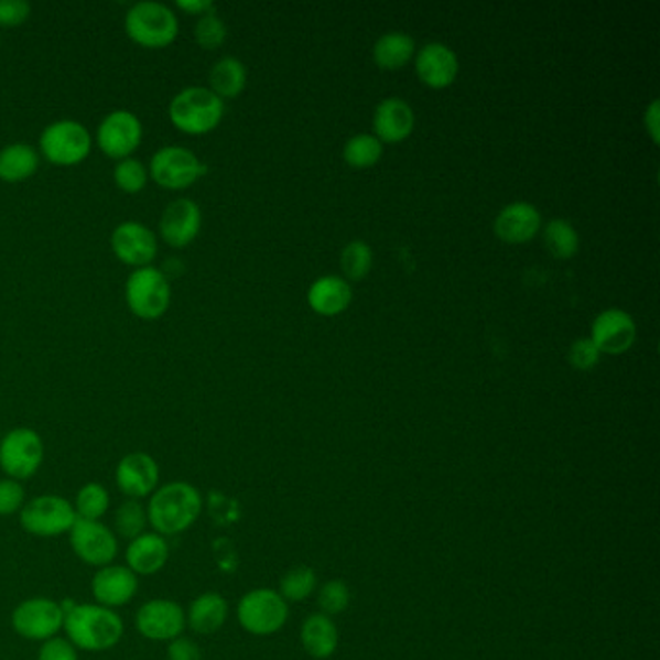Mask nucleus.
Instances as JSON below:
<instances>
[{"label": "nucleus", "mask_w": 660, "mask_h": 660, "mask_svg": "<svg viewBox=\"0 0 660 660\" xmlns=\"http://www.w3.org/2000/svg\"><path fill=\"white\" fill-rule=\"evenodd\" d=\"M202 509L204 498L198 488L184 480L160 486L145 506L148 523L152 526L153 533L165 539L188 531L198 521Z\"/></svg>", "instance_id": "obj_1"}, {"label": "nucleus", "mask_w": 660, "mask_h": 660, "mask_svg": "<svg viewBox=\"0 0 660 660\" xmlns=\"http://www.w3.org/2000/svg\"><path fill=\"white\" fill-rule=\"evenodd\" d=\"M209 86L215 96L221 99L239 97L247 88V68L235 56H225L209 71Z\"/></svg>", "instance_id": "obj_28"}, {"label": "nucleus", "mask_w": 660, "mask_h": 660, "mask_svg": "<svg viewBox=\"0 0 660 660\" xmlns=\"http://www.w3.org/2000/svg\"><path fill=\"white\" fill-rule=\"evenodd\" d=\"M112 181L120 192L138 194L145 188V184L150 181V171L142 161L128 158V160L117 163V167L112 171Z\"/></svg>", "instance_id": "obj_35"}, {"label": "nucleus", "mask_w": 660, "mask_h": 660, "mask_svg": "<svg viewBox=\"0 0 660 660\" xmlns=\"http://www.w3.org/2000/svg\"><path fill=\"white\" fill-rule=\"evenodd\" d=\"M544 242L550 255L556 256L560 260H570L580 250V235L565 219H554L547 225Z\"/></svg>", "instance_id": "obj_32"}, {"label": "nucleus", "mask_w": 660, "mask_h": 660, "mask_svg": "<svg viewBox=\"0 0 660 660\" xmlns=\"http://www.w3.org/2000/svg\"><path fill=\"white\" fill-rule=\"evenodd\" d=\"M63 605L53 598L33 597L25 598L12 610L10 624L18 636L28 641H47L58 636L64 628Z\"/></svg>", "instance_id": "obj_10"}, {"label": "nucleus", "mask_w": 660, "mask_h": 660, "mask_svg": "<svg viewBox=\"0 0 660 660\" xmlns=\"http://www.w3.org/2000/svg\"><path fill=\"white\" fill-rule=\"evenodd\" d=\"M345 161L350 167H372L382 158V142L370 134H358L345 143Z\"/></svg>", "instance_id": "obj_33"}, {"label": "nucleus", "mask_w": 660, "mask_h": 660, "mask_svg": "<svg viewBox=\"0 0 660 660\" xmlns=\"http://www.w3.org/2000/svg\"><path fill=\"white\" fill-rule=\"evenodd\" d=\"M416 72L430 88H447L457 78L459 63L452 48L442 43H430L416 55Z\"/></svg>", "instance_id": "obj_22"}, {"label": "nucleus", "mask_w": 660, "mask_h": 660, "mask_svg": "<svg viewBox=\"0 0 660 660\" xmlns=\"http://www.w3.org/2000/svg\"><path fill=\"white\" fill-rule=\"evenodd\" d=\"M18 516L25 533L37 539H56L68 534L78 519L72 501L56 494H41L32 500H25Z\"/></svg>", "instance_id": "obj_6"}, {"label": "nucleus", "mask_w": 660, "mask_h": 660, "mask_svg": "<svg viewBox=\"0 0 660 660\" xmlns=\"http://www.w3.org/2000/svg\"><path fill=\"white\" fill-rule=\"evenodd\" d=\"M539 229H541V214L537 207L527 202H516L504 207L494 224V231L498 235V239L509 245H521L533 239Z\"/></svg>", "instance_id": "obj_20"}, {"label": "nucleus", "mask_w": 660, "mask_h": 660, "mask_svg": "<svg viewBox=\"0 0 660 660\" xmlns=\"http://www.w3.org/2000/svg\"><path fill=\"white\" fill-rule=\"evenodd\" d=\"M414 55V41L405 33H386L376 41L375 61L380 68L396 71L405 66Z\"/></svg>", "instance_id": "obj_29"}, {"label": "nucleus", "mask_w": 660, "mask_h": 660, "mask_svg": "<svg viewBox=\"0 0 660 660\" xmlns=\"http://www.w3.org/2000/svg\"><path fill=\"white\" fill-rule=\"evenodd\" d=\"M301 643H303L304 651L309 652L314 659H327L337 649L339 631L335 628L334 621L329 620L327 616L314 614L303 624Z\"/></svg>", "instance_id": "obj_27"}, {"label": "nucleus", "mask_w": 660, "mask_h": 660, "mask_svg": "<svg viewBox=\"0 0 660 660\" xmlns=\"http://www.w3.org/2000/svg\"><path fill=\"white\" fill-rule=\"evenodd\" d=\"M160 465L145 452L127 454L115 469V485L127 500L150 498L160 488Z\"/></svg>", "instance_id": "obj_15"}, {"label": "nucleus", "mask_w": 660, "mask_h": 660, "mask_svg": "<svg viewBox=\"0 0 660 660\" xmlns=\"http://www.w3.org/2000/svg\"><path fill=\"white\" fill-rule=\"evenodd\" d=\"M224 115V99L202 86L181 89L169 105V119L184 134H207L219 127Z\"/></svg>", "instance_id": "obj_3"}, {"label": "nucleus", "mask_w": 660, "mask_h": 660, "mask_svg": "<svg viewBox=\"0 0 660 660\" xmlns=\"http://www.w3.org/2000/svg\"><path fill=\"white\" fill-rule=\"evenodd\" d=\"M171 281L165 271L153 266L132 271L125 285L128 309L140 320L161 318L171 306Z\"/></svg>", "instance_id": "obj_7"}, {"label": "nucleus", "mask_w": 660, "mask_h": 660, "mask_svg": "<svg viewBox=\"0 0 660 660\" xmlns=\"http://www.w3.org/2000/svg\"><path fill=\"white\" fill-rule=\"evenodd\" d=\"M91 148V134L78 120H55L40 136L41 155L58 167L80 165L88 160Z\"/></svg>", "instance_id": "obj_5"}, {"label": "nucleus", "mask_w": 660, "mask_h": 660, "mask_svg": "<svg viewBox=\"0 0 660 660\" xmlns=\"http://www.w3.org/2000/svg\"><path fill=\"white\" fill-rule=\"evenodd\" d=\"M25 490L20 480L0 478V518H10L24 508Z\"/></svg>", "instance_id": "obj_39"}, {"label": "nucleus", "mask_w": 660, "mask_h": 660, "mask_svg": "<svg viewBox=\"0 0 660 660\" xmlns=\"http://www.w3.org/2000/svg\"><path fill=\"white\" fill-rule=\"evenodd\" d=\"M142 138V120L127 109L109 112L97 128V145L109 160H128L140 148Z\"/></svg>", "instance_id": "obj_13"}, {"label": "nucleus", "mask_w": 660, "mask_h": 660, "mask_svg": "<svg viewBox=\"0 0 660 660\" xmlns=\"http://www.w3.org/2000/svg\"><path fill=\"white\" fill-rule=\"evenodd\" d=\"M176 9L194 14V17H204V14L215 12V4L212 0H178Z\"/></svg>", "instance_id": "obj_44"}, {"label": "nucleus", "mask_w": 660, "mask_h": 660, "mask_svg": "<svg viewBox=\"0 0 660 660\" xmlns=\"http://www.w3.org/2000/svg\"><path fill=\"white\" fill-rule=\"evenodd\" d=\"M350 301H353V291L345 279L326 275L314 281V285L309 291V303L312 311L318 312L322 316H335L347 311Z\"/></svg>", "instance_id": "obj_25"}, {"label": "nucleus", "mask_w": 660, "mask_h": 660, "mask_svg": "<svg viewBox=\"0 0 660 660\" xmlns=\"http://www.w3.org/2000/svg\"><path fill=\"white\" fill-rule=\"evenodd\" d=\"M229 616V603L224 595L207 591L192 601L186 610V628L199 636H212L224 628Z\"/></svg>", "instance_id": "obj_23"}, {"label": "nucleus", "mask_w": 660, "mask_h": 660, "mask_svg": "<svg viewBox=\"0 0 660 660\" xmlns=\"http://www.w3.org/2000/svg\"><path fill=\"white\" fill-rule=\"evenodd\" d=\"M140 587V581L127 565H105L91 577V595L97 605L117 610L120 606L132 603Z\"/></svg>", "instance_id": "obj_17"}, {"label": "nucleus", "mask_w": 660, "mask_h": 660, "mask_svg": "<svg viewBox=\"0 0 660 660\" xmlns=\"http://www.w3.org/2000/svg\"><path fill=\"white\" fill-rule=\"evenodd\" d=\"M78 519L101 521L111 508V494L101 483H86L72 501Z\"/></svg>", "instance_id": "obj_30"}, {"label": "nucleus", "mask_w": 660, "mask_h": 660, "mask_svg": "<svg viewBox=\"0 0 660 660\" xmlns=\"http://www.w3.org/2000/svg\"><path fill=\"white\" fill-rule=\"evenodd\" d=\"M202 229V212L194 199L178 198L171 202L160 219L161 239L171 248L188 247Z\"/></svg>", "instance_id": "obj_18"}, {"label": "nucleus", "mask_w": 660, "mask_h": 660, "mask_svg": "<svg viewBox=\"0 0 660 660\" xmlns=\"http://www.w3.org/2000/svg\"><path fill=\"white\" fill-rule=\"evenodd\" d=\"M64 634L78 651L104 652L120 643L125 621L111 608L84 603L72 605L64 616Z\"/></svg>", "instance_id": "obj_2"}, {"label": "nucleus", "mask_w": 660, "mask_h": 660, "mask_svg": "<svg viewBox=\"0 0 660 660\" xmlns=\"http://www.w3.org/2000/svg\"><path fill=\"white\" fill-rule=\"evenodd\" d=\"M279 589V595L285 598V603H301L316 589V573L309 565H299L283 575Z\"/></svg>", "instance_id": "obj_34"}, {"label": "nucleus", "mask_w": 660, "mask_h": 660, "mask_svg": "<svg viewBox=\"0 0 660 660\" xmlns=\"http://www.w3.org/2000/svg\"><path fill=\"white\" fill-rule=\"evenodd\" d=\"M134 626L150 641H173L186 629V610L171 598H152L136 610Z\"/></svg>", "instance_id": "obj_14"}, {"label": "nucleus", "mask_w": 660, "mask_h": 660, "mask_svg": "<svg viewBox=\"0 0 660 660\" xmlns=\"http://www.w3.org/2000/svg\"><path fill=\"white\" fill-rule=\"evenodd\" d=\"M148 511L140 500H125L115 511V534L128 542L145 533Z\"/></svg>", "instance_id": "obj_31"}, {"label": "nucleus", "mask_w": 660, "mask_h": 660, "mask_svg": "<svg viewBox=\"0 0 660 660\" xmlns=\"http://www.w3.org/2000/svg\"><path fill=\"white\" fill-rule=\"evenodd\" d=\"M414 112L403 99L390 97L378 105L375 115L376 138L380 142H401L413 132Z\"/></svg>", "instance_id": "obj_24"}, {"label": "nucleus", "mask_w": 660, "mask_h": 660, "mask_svg": "<svg viewBox=\"0 0 660 660\" xmlns=\"http://www.w3.org/2000/svg\"><path fill=\"white\" fill-rule=\"evenodd\" d=\"M350 603V591L343 581H327L320 589L318 605L327 614H342Z\"/></svg>", "instance_id": "obj_38"}, {"label": "nucleus", "mask_w": 660, "mask_h": 660, "mask_svg": "<svg viewBox=\"0 0 660 660\" xmlns=\"http://www.w3.org/2000/svg\"><path fill=\"white\" fill-rule=\"evenodd\" d=\"M567 358H570L573 368L585 372V370H591V368L597 366L598 358H601V350L597 349L595 343L591 342V337L589 339H577V342L573 343Z\"/></svg>", "instance_id": "obj_40"}, {"label": "nucleus", "mask_w": 660, "mask_h": 660, "mask_svg": "<svg viewBox=\"0 0 660 660\" xmlns=\"http://www.w3.org/2000/svg\"><path fill=\"white\" fill-rule=\"evenodd\" d=\"M659 101H652L649 111L645 115V127L649 130V134H651L652 142L654 143H659Z\"/></svg>", "instance_id": "obj_45"}, {"label": "nucleus", "mask_w": 660, "mask_h": 660, "mask_svg": "<svg viewBox=\"0 0 660 660\" xmlns=\"http://www.w3.org/2000/svg\"><path fill=\"white\" fill-rule=\"evenodd\" d=\"M41 155L30 143H10L0 150V181L22 183L32 178L40 169Z\"/></svg>", "instance_id": "obj_26"}, {"label": "nucleus", "mask_w": 660, "mask_h": 660, "mask_svg": "<svg viewBox=\"0 0 660 660\" xmlns=\"http://www.w3.org/2000/svg\"><path fill=\"white\" fill-rule=\"evenodd\" d=\"M202 649L191 637H176L167 643V660H202Z\"/></svg>", "instance_id": "obj_43"}, {"label": "nucleus", "mask_w": 660, "mask_h": 660, "mask_svg": "<svg viewBox=\"0 0 660 660\" xmlns=\"http://www.w3.org/2000/svg\"><path fill=\"white\" fill-rule=\"evenodd\" d=\"M111 250L119 262L138 270L152 266L158 256V237L148 225L125 221L111 232Z\"/></svg>", "instance_id": "obj_16"}, {"label": "nucleus", "mask_w": 660, "mask_h": 660, "mask_svg": "<svg viewBox=\"0 0 660 660\" xmlns=\"http://www.w3.org/2000/svg\"><path fill=\"white\" fill-rule=\"evenodd\" d=\"M125 32L143 48H165L178 35V18L163 2H136L125 18Z\"/></svg>", "instance_id": "obj_4"}, {"label": "nucleus", "mask_w": 660, "mask_h": 660, "mask_svg": "<svg viewBox=\"0 0 660 660\" xmlns=\"http://www.w3.org/2000/svg\"><path fill=\"white\" fill-rule=\"evenodd\" d=\"M45 459V444L40 434L28 426L7 432L0 442V469L9 478L24 483L35 477Z\"/></svg>", "instance_id": "obj_8"}, {"label": "nucleus", "mask_w": 660, "mask_h": 660, "mask_svg": "<svg viewBox=\"0 0 660 660\" xmlns=\"http://www.w3.org/2000/svg\"><path fill=\"white\" fill-rule=\"evenodd\" d=\"M194 35H196L199 47L212 51V48L224 45L225 40H227V25L215 12H209V14L198 18L196 28H194Z\"/></svg>", "instance_id": "obj_37"}, {"label": "nucleus", "mask_w": 660, "mask_h": 660, "mask_svg": "<svg viewBox=\"0 0 660 660\" xmlns=\"http://www.w3.org/2000/svg\"><path fill=\"white\" fill-rule=\"evenodd\" d=\"M68 537L76 558L97 570L111 565L115 558L119 556V537L101 521L76 519Z\"/></svg>", "instance_id": "obj_12"}, {"label": "nucleus", "mask_w": 660, "mask_h": 660, "mask_svg": "<svg viewBox=\"0 0 660 660\" xmlns=\"http://www.w3.org/2000/svg\"><path fill=\"white\" fill-rule=\"evenodd\" d=\"M150 176L165 191H186L206 175L207 167L183 145H165L153 153Z\"/></svg>", "instance_id": "obj_9"}, {"label": "nucleus", "mask_w": 660, "mask_h": 660, "mask_svg": "<svg viewBox=\"0 0 660 660\" xmlns=\"http://www.w3.org/2000/svg\"><path fill=\"white\" fill-rule=\"evenodd\" d=\"M372 262H375V256L372 250L360 240L349 242L342 255V268L345 278L350 281H360V279L368 275V271L372 270Z\"/></svg>", "instance_id": "obj_36"}, {"label": "nucleus", "mask_w": 660, "mask_h": 660, "mask_svg": "<svg viewBox=\"0 0 660 660\" xmlns=\"http://www.w3.org/2000/svg\"><path fill=\"white\" fill-rule=\"evenodd\" d=\"M237 618L252 636H271L285 626L289 606L285 598L271 589H255L240 598Z\"/></svg>", "instance_id": "obj_11"}, {"label": "nucleus", "mask_w": 660, "mask_h": 660, "mask_svg": "<svg viewBox=\"0 0 660 660\" xmlns=\"http://www.w3.org/2000/svg\"><path fill=\"white\" fill-rule=\"evenodd\" d=\"M171 549L165 537L158 533H145L136 537L134 541L128 542L127 567L140 577L155 575L167 565Z\"/></svg>", "instance_id": "obj_21"}, {"label": "nucleus", "mask_w": 660, "mask_h": 660, "mask_svg": "<svg viewBox=\"0 0 660 660\" xmlns=\"http://www.w3.org/2000/svg\"><path fill=\"white\" fill-rule=\"evenodd\" d=\"M32 14V4L25 0H0V28H17Z\"/></svg>", "instance_id": "obj_42"}, {"label": "nucleus", "mask_w": 660, "mask_h": 660, "mask_svg": "<svg viewBox=\"0 0 660 660\" xmlns=\"http://www.w3.org/2000/svg\"><path fill=\"white\" fill-rule=\"evenodd\" d=\"M636 322L628 312L620 309H608L598 314L593 322V335L591 342L597 345L601 353L608 355H621L636 342Z\"/></svg>", "instance_id": "obj_19"}, {"label": "nucleus", "mask_w": 660, "mask_h": 660, "mask_svg": "<svg viewBox=\"0 0 660 660\" xmlns=\"http://www.w3.org/2000/svg\"><path fill=\"white\" fill-rule=\"evenodd\" d=\"M37 660H80V654L66 637L56 636L41 643Z\"/></svg>", "instance_id": "obj_41"}]
</instances>
